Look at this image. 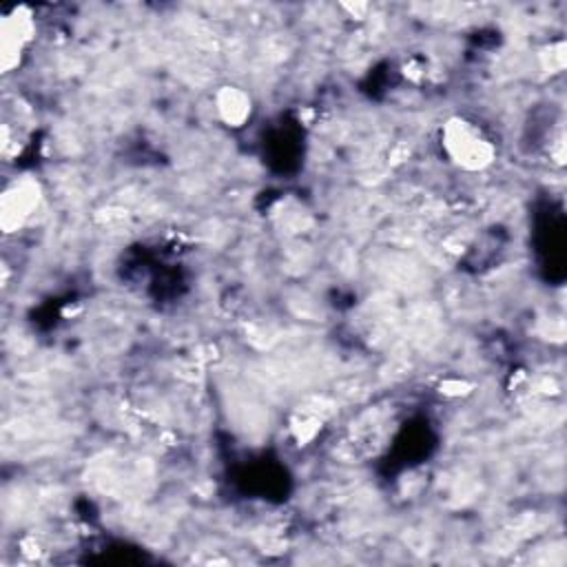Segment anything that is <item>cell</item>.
Here are the masks:
<instances>
[{"label":"cell","instance_id":"cell-1","mask_svg":"<svg viewBox=\"0 0 567 567\" xmlns=\"http://www.w3.org/2000/svg\"><path fill=\"white\" fill-rule=\"evenodd\" d=\"M441 146L447 159L463 171H483L496 159V146L485 131L465 117H452L443 124Z\"/></svg>","mask_w":567,"mask_h":567},{"label":"cell","instance_id":"cell-2","mask_svg":"<svg viewBox=\"0 0 567 567\" xmlns=\"http://www.w3.org/2000/svg\"><path fill=\"white\" fill-rule=\"evenodd\" d=\"M35 40V18L27 7H13L0 20V58L9 73L22 62L31 42Z\"/></svg>","mask_w":567,"mask_h":567},{"label":"cell","instance_id":"cell-3","mask_svg":"<svg viewBox=\"0 0 567 567\" xmlns=\"http://www.w3.org/2000/svg\"><path fill=\"white\" fill-rule=\"evenodd\" d=\"M42 190L40 184L31 177H20L11 182L2 190L0 199V221L4 233H18L22 226L31 221L35 210L40 208Z\"/></svg>","mask_w":567,"mask_h":567},{"label":"cell","instance_id":"cell-4","mask_svg":"<svg viewBox=\"0 0 567 567\" xmlns=\"http://www.w3.org/2000/svg\"><path fill=\"white\" fill-rule=\"evenodd\" d=\"M215 100H217L219 117L228 126H244V122L250 117L252 100L239 86H221V91L217 93Z\"/></svg>","mask_w":567,"mask_h":567}]
</instances>
